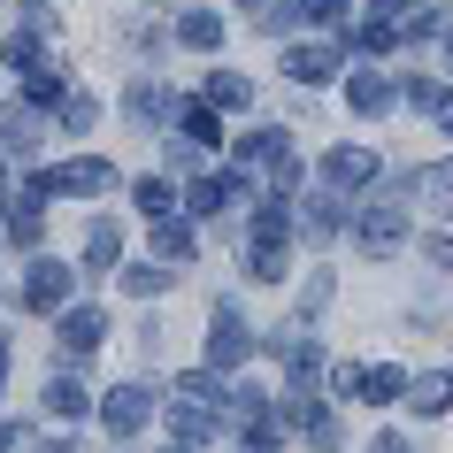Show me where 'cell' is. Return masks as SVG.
Segmentation results:
<instances>
[{
    "mask_svg": "<svg viewBox=\"0 0 453 453\" xmlns=\"http://www.w3.org/2000/svg\"><path fill=\"white\" fill-rule=\"evenodd\" d=\"M377 8H384V24H400L407 8H430V0H377Z\"/></svg>",
    "mask_w": 453,
    "mask_h": 453,
    "instance_id": "cell-40",
    "label": "cell"
},
{
    "mask_svg": "<svg viewBox=\"0 0 453 453\" xmlns=\"http://www.w3.org/2000/svg\"><path fill=\"white\" fill-rule=\"evenodd\" d=\"M315 177H323V192H338V200H354V192H369L384 177V162L369 154V146H331L323 162H315Z\"/></svg>",
    "mask_w": 453,
    "mask_h": 453,
    "instance_id": "cell-6",
    "label": "cell"
},
{
    "mask_svg": "<svg viewBox=\"0 0 453 453\" xmlns=\"http://www.w3.org/2000/svg\"><path fill=\"white\" fill-rule=\"evenodd\" d=\"M246 453H277V446H246Z\"/></svg>",
    "mask_w": 453,
    "mask_h": 453,
    "instance_id": "cell-42",
    "label": "cell"
},
{
    "mask_svg": "<svg viewBox=\"0 0 453 453\" xmlns=\"http://www.w3.org/2000/svg\"><path fill=\"white\" fill-rule=\"evenodd\" d=\"M85 269H100V277H116V269H123V223H108V215L85 223Z\"/></svg>",
    "mask_w": 453,
    "mask_h": 453,
    "instance_id": "cell-19",
    "label": "cell"
},
{
    "mask_svg": "<svg viewBox=\"0 0 453 453\" xmlns=\"http://www.w3.org/2000/svg\"><path fill=\"white\" fill-rule=\"evenodd\" d=\"M392 100H400V77L392 70H346V108H354V116H392Z\"/></svg>",
    "mask_w": 453,
    "mask_h": 453,
    "instance_id": "cell-11",
    "label": "cell"
},
{
    "mask_svg": "<svg viewBox=\"0 0 453 453\" xmlns=\"http://www.w3.org/2000/svg\"><path fill=\"white\" fill-rule=\"evenodd\" d=\"M131 208H139L146 223H162V215L177 208V185H169V177H131Z\"/></svg>",
    "mask_w": 453,
    "mask_h": 453,
    "instance_id": "cell-27",
    "label": "cell"
},
{
    "mask_svg": "<svg viewBox=\"0 0 453 453\" xmlns=\"http://www.w3.org/2000/svg\"><path fill=\"white\" fill-rule=\"evenodd\" d=\"M277 70H285L292 85H331V77H346V47H338V39H285Z\"/></svg>",
    "mask_w": 453,
    "mask_h": 453,
    "instance_id": "cell-5",
    "label": "cell"
},
{
    "mask_svg": "<svg viewBox=\"0 0 453 453\" xmlns=\"http://www.w3.org/2000/svg\"><path fill=\"white\" fill-rule=\"evenodd\" d=\"M400 100H407V108H423V116H438V123H446V85H438V77H407V85H400Z\"/></svg>",
    "mask_w": 453,
    "mask_h": 453,
    "instance_id": "cell-31",
    "label": "cell"
},
{
    "mask_svg": "<svg viewBox=\"0 0 453 453\" xmlns=\"http://www.w3.org/2000/svg\"><path fill=\"white\" fill-rule=\"evenodd\" d=\"M39 146H47V116H39V108H24V100H16V108H8V116H0V162H31V154H39Z\"/></svg>",
    "mask_w": 453,
    "mask_h": 453,
    "instance_id": "cell-12",
    "label": "cell"
},
{
    "mask_svg": "<svg viewBox=\"0 0 453 453\" xmlns=\"http://www.w3.org/2000/svg\"><path fill=\"white\" fill-rule=\"evenodd\" d=\"M47 415L54 423H85V415H93V384L77 377V361H62L47 377Z\"/></svg>",
    "mask_w": 453,
    "mask_h": 453,
    "instance_id": "cell-14",
    "label": "cell"
},
{
    "mask_svg": "<svg viewBox=\"0 0 453 453\" xmlns=\"http://www.w3.org/2000/svg\"><path fill=\"white\" fill-rule=\"evenodd\" d=\"M146 246H154V254H162V269H185L192 262V223H177V215H162V223H154V231H146Z\"/></svg>",
    "mask_w": 453,
    "mask_h": 453,
    "instance_id": "cell-23",
    "label": "cell"
},
{
    "mask_svg": "<svg viewBox=\"0 0 453 453\" xmlns=\"http://www.w3.org/2000/svg\"><path fill=\"white\" fill-rule=\"evenodd\" d=\"M123 116L139 123V131H169V116H177V93H169L154 70H139L131 85H123Z\"/></svg>",
    "mask_w": 453,
    "mask_h": 453,
    "instance_id": "cell-8",
    "label": "cell"
},
{
    "mask_svg": "<svg viewBox=\"0 0 453 453\" xmlns=\"http://www.w3.org/2000/svg\"><path fill=\"white\" fill-rule=\"evenodd\" d=\"M400 400L423 415V423H438L446 415V400H453V384H446V369H407V384H400Z\"/></svg>",
    "mask_w": 453,
    "mask_h": 453,
    "instance_id": "cell-17",
    "label": "cell"
},
{
    "mask_svg": "<svg viewBox=\"0 0 453 453\" xmlns=\"http://www.w3.org/2000/svg\"><path fill=\"white\" fill-rule=\"evenodd\" d=\"M177 39H185L192 54H215L223 47V16H215V8H192L185 24H177Z\"/></svg>",
    "mask_w": 453,
    "mask_h": 453,
    "instance_id": "cell-29",
    "label": "cell"
},
{
    "mask_svg": "<svg viewBox=\"0 0 453 453\" xmlns=\"http://www.w3.org/2000/svg\"><path fill=\"white\" fill-rule=\"evenodd\" d=\"M162 453H185V446H162Z\"/></svg>",
    "mask_w": 453,
    "mask_h": 453,
    "instance_id": "cell-45",
    "label": "cell"
},
{
    "mask_svg": "<svg viewBox=\"0 0 453 453\" xmlns=\"http://www.w3.org/2000/svg\"><path fill=\"white\" fill-rule=\"evenodd\" d=\"M300 430H308L315 453H346V415L338 407H300Z\"/></svg>",
    "mask_w": 453,
    "mask_h": 453,
    "instance_id": "cell-25",
    "label": "cell"
},
{
    "mask_svg": "<svg viewBox=\"0 0 453 453\" xmlns=\"http://www.w3.org/2000/svg\"><path fill=\"white\" fill-rule=\"evenodd\" d=\"M192 100H200V108H215V116H239V108H254V85H246L239 70H208Z\"/></svg>",
    "mask_w": 453,
    "mask_h": 453,
    "instance_id": "cell-16",
    "label": "cell"
},
{
    "mask_svg": "<svg viewBox=\"0 0 453 453\" xmlns=\"http://www.w3.org/2000/svg\"><path fill=\"white\" fill-rule=\"evenodd\" d=\"M400 384H407V369H400V361H377V369H361V392H354V400L392 407V400H400Z\"/></svg>",
    "mask_w": 453,
    "mask_h": 453,
    "instance_id": "cell-26",
    "label": "cell"
},
{
    "mask_svg": "<svg viewBox=\"0 0 453 453\" xmlns=\"http://www.w3.org/2000/svg\"><path fill=\"white\" fill-rule=\"evenodd\" d=\"M116 285L131 292V300H162V292H177V269H162V262H123Z\"/></svg>",
    "mask_w": 453,
    "mask_h": 453,
    "instance_id": "cell-24",
    "label": "cell"
},
{
    "mask_svg": "<svg viewBox=\"0 0 453 453\" xmlns=\"http://www.w3.org/2000/svg\"><path fill=\"white\" fill-rule=\"evenodd\" d=\"M277 154H292V131H285V123H262V131H246V139L231 146V169L254 177V169H269Z\"/></svg>",
    "mask_w": 453,
    "mask_h": 453,
    "instance_id": "cell-15",
    "label": "cell"
},
{
    "mask_svg": "<svg viewBox=\"0 0 453 453\" xmlns=\"http://www.w3.org/2000/svg\"><path fill=\"white\" fill-rule=\"evenodd\" d=\"M0 384H8V331H0Z\"/></svg>",
    "mask_w": 453,
    "mask_h": 453,
    "instance_id": "cell-41",
    "label": "cell"
},
{
    "mask_svg": "<svg viewBox=\"0 0 453 453\" xmlns=\"http://www.w3.org/2000/svg\"><path fill=\"white\" fill-rule=\"evenodd\" d=\"M123 39H131V47H139V54H162V47H169L162 16H131V24H123Z\"/></svg>",
    "mask_w": 453,
    "mask_h": 453,
    "instance_id": "cell-34",
    "label": "cell"
},
{
    "mask_svg": "<svg viewBox=\"0 0 453 453\" xmlns=\"http://www.w3.org/2000/svg\"><path fill=\"white\" fill-rule=\"evenodd\" d=\"M54 331H62V354H93L100 338H108V308H93V300H70V308L54 315Z\"/></svg>",
    "mask_w": 453,
    "mask_h": 453,
    "instance_id": "cell-13",
    "label": "cell"
},
{
    "mask_svg": "<svg viewBox=\"0 0 453 453\" xmlns=\"http://www.w3.org/2000/svg\"><path fill=\"white\" fill-rule=\"evenodd\" d=\"M162 139H185L192 154L208 162L215 146H223V116H215V108H200V100H177V116H169V131H162Z\"/></svg>",
    "mask_w": 453,
    "mask_h": 453,
    "instance_id": "cell-9",
    "label": "cell"
},
{
    "mask_svg": "<svg viewBox=\"0 0 453 453\" xmlns=\"http://www.w3.org/2000/svg\"><path fill=\"white\" fill-rule=\"evenodd\" d=\"M292 277V239H254L246 246V285H285Z\"/></svg>",
    "mask_w": 453,
    "mask_h": 453,
    "instance_id": "cell-18",
    "label": "cell"
},
{
    "mask_svg": "<svg viewBox=\"0 0 453 453\" xmlns=\"http://www.w3.org/2000/svg\"><path fill=\"white\" fill-rule=\"evenodd\" d=\"M0 231H8V246L39 254V246H47V208H31V200H16V192H8V215H0Z\"/></svg>",
    "mask_w": 453,
    "mask_h": 453,
    "instance_id": "cell-20",
    "label": "cell"
},
{
    "mask_svg": "<svg viewBox=\"0 0 453 453\" xmlns=\"http://www.w3.org/2000/svg\"><path fill=\"white\" fill-rule=\"evenodd\" d=\"M369 453H415V438H400V430H384V438H377Z\"/></svg>",
    "mask_w": 453,
    "mask_h": 453,
    "instance_id": "cell-39",
    "label": "cell"
},
{
    "mask_svg": "<svg viewBox=\"0 0 453 453\" xmlns=\"http://www.w3.org/2000/svg\"><path fill=\"white\" fill-rule=\"evenodd\" d=\"M292 24H315V31H338L346 16H354V0H285Z\"/></svg>",
    "mask_w": 453,
    "mask_h": 453,
    "instance_id": "cell-28",
    "label": "cell"
},
{
    "mask_svg": "<svg viewBox=\"0 0 453 453\" xmlns=\"http://www.w3.org/2000/svg\"><path fill=\"white\" fill-rule=\"evenodd\" d=\"M407 185H415V200L446 208V185H453V169H446V162H423V169H407Z\"/></svg>",
    "mask_w": 453,
    "mask_h": 453,
    "instance_id": "cell-32",
    "label": "cell"
},
{
    "mask_svg": "<svg viewBox=\"0 0 453 453\" xmlns=\"http://www.w3.org/2000/svg\"><path fill=\"white\" fill-rule=\"evenodd\" d=\"M323 384H331L338 400H354L361 392V361H323Z\"/></svg>",
    "mask_w": 453,
    "mask_h": 453,
    "instance_id": "cell-36",
    "label": "cell"
},
{
    "mask_svg": "<svg viewBox=\"0 0 453 453\" xmlns=\"http://www.w3.org/2000/svg\"><path fill=\"white\" fill-rule=\"evenodd\" d=\"M0 185H8V162H0Z\"/></svg>",
    "mask_w": 453,
    "mask_h": 453,
    "instance_id": "cell-44",
    "label": "cell"
},
{
    "mask_svg": "<svg viewBox=\"0 0 453 453\" xmlns=\"http://www.w3.org/2000/svg\"><path fill=\"white\" fill-rule=\"evenodd\" d=\"M407 231H415V223H407L400 200H369V208L354 215V239H361V254H369V262H392V254L407 246Z\"/></svg>",
    "mask_w": 453,
    "mask_h": 453,
    "instance_id": "cell-4",
    "label": "cell"
},
{
    "mask_svg": "<svg viewBox=\"0 0 453 453\" xmlns=\"http://www.w3.org/2000/svg\"><path fill=\"white\" fill-rule=\"evenodd\" d=\"M246 361H254V331H246V315H239V300H215V315H208V377H239Z\"/></svg>",
    "mask_w": 453,
    "mask_h": 453,
    "instance_id": "cell-1",
    "label": "cell"
},
{
    "mask_svg": "<svg viewBox=\"0 0 453 453\" xmlns=\"http://www.w3.org/2000/svg\"><path fill=\"white\" fill-rule=\"evenodd\" d=\"M162 162H169V169H208V162H200V154H192L185 139H162Z\"/></svg>",
    "mask_w": 453,
    "mask_h": 453,
    "instance_id": "cell-38",
    "label": "cell"
},
{
    "mask_svg": "<svg viewBox=\"0 0 453 453\" xmlns=\"http://www.w3.org/2000/svg\"><path fill=\"white\" fill-rule=\"evenodd\" d=\"M16 8H24V39H39V47H47L54 31H62V16H54V0H16Z\"/></svg>",
    "mask_w": 453,
    "mask_h": 453,
    "instance_id": "cell-33",
    "label": "cell"
},
{
    "mask_svg": "<svg viewBox=\"0 0 453 453\" xmlns=\"http://www.w3.org/2000/svg\"><path fill=\"white\" fill-rule=\"evenodd\" d=\"M354 47L361 54H392V47H400V31L384 24V16H369V24H354Z\"/></svg>",
    "mask_w": 453,
    "mask_h": 453,
    "instance_id": "cell-35",
    "label": "cell"
},
{
    "mask_svg": "<svg viewBox=\"0 0 453 453\" xmlns=\"http://www.w3.org/2000/svg\"><path fill=\"white\" fill-rule=\"evenodd\" d=\"M239 8H262V0H239Z\"/></svg>",
    "mask_w": 453,
    "mask_h": 453,
    "instance_id": "cell-43",
    "label": "cell"
},
{
    "mask_svg": "<svg viewBox=\"0 0 453 453\" xmlns=\"http://www.w3.org/2000/svg\"><path fill=\"white\" fill-rule=\"evenodd\" d=\"M54 185H62V200H100V192H116V162L108 154H77V162L54 169Z\"/></svg>",
    "mask_w": 453,
    "mask_h": 453,
    "instance_id": "cell-10",
    "label": "cell"
},
{
    "mask_svg": "<svg viewBox=\"0 0 453 453\" xmlns=\"http://www.w3.org/2000/svg\"><path fill=\"white\" fill-rule=\"evenodd\" d=\"M331 300H338V277H331V269H308V285H300V308H292V331H315Z\"/></svg>",
    "mask_w": 453,
    "mask_h": 453,
    "instance_id": "cell-22",
    "label": "cell"
},
{
    "mask_svg": "<svg viewBox=\"0 0 453 453\" xmlns=\"http://www.w3.org/2000/svg\"><path fill=\"white\" fill-rule=\"evenodd\" d=\"M423 254L430 269H453V231H423Z\"/></svg>",
    "mask_w": 453,
    "mask_h": 453,
    "instance_id": "cell-37",
    "label": "cell"
},
{
    "mask_svg": "<svg viewBox=\"0 0 453 453\" xmlns=\"http://www.w3.org/2000/svg\"><path fill=\"white\" fill-rule=\"evenodd\" d=\"M246 192H254V177H239V169H200L185 185V215L192 223H215V215L231 208V200H246Z\"/></svg>",
    "mask_w": 453,
    "mask_h": 453,
    "instance_id": "cell-7",
    "label": "cell"
},
{
    "mask_svg": "<svg viewBox=\"0 0 453 453\" xmlns=\"http://www.w3.org/2000/svg\"><path fill=\"white\" fill-rule=\"evenodd\" d=\"M70 292H77V269L62 262V254H39V262L24 269V292H16V300H24V315H62Z\"/></svg>",
    "mask_w": 453,
    "mask_h": 453,
    "instance_id": "cell-3",
    "label": "cell"
},
{
    "mask_svg": "<svg viewBox=\"0 0 453 453\" xmlns=\"http://www.w3.org/2000/svg\"><path fill=\"white\" fill-rule=\"evenodd\" d=\"M338 231H346V200H338V192H315L308 215H300V239H308V246H331Z\"/></svg>",
    "mask_w": 453,
    "mask_h": 453,
    "instance_id": "cell-21",
    "label": "cell"
},
{
    "mask_svg": "<svg viewBox=\"0 0 453 453\" xmlns=\"http://www.w3.org/2000/svg\"><path fill=\"white\" fill-rule=\"evenodd\" d=\"M54 116H62V131H77V139H85V131L100 123V100H93V93H62V100H54Z\"/></svg>",
    "mask_w": 453,
    "mask_h": 453,
    "instance_id": "cell-30",
    "label": "cell"
},
{
    "mask_svg": "<svg viewBox=\"0 0 453 453\" xmlns=\"http://www.w3.org/2000/svg\"><path fill=\"white\" fill-rule=\"evenodd\" d=\"M93 415H100V430H108V438H123V446H131V438L154 423V384H146V377L108 384V392L93 400Z\"/></svg>",
    "mask_w": 453,
    "mask_h": 453,
    "instance_id": "cell-2",
    "label": "cell"
}]
</instances>
